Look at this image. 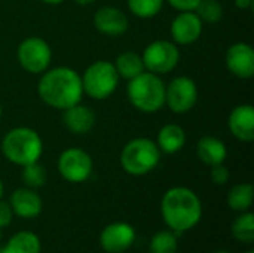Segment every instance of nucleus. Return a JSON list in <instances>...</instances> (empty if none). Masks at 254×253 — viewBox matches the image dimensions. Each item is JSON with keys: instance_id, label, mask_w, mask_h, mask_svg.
<instances>
[{"instance_id": "obj_1", "label": "nucleus", "mask_w": 254, "mask_h": 253, "mask_svg": "<svg viewBox=\"0 0 254 253\" xmlns=\"http://www.w3.org/2000/svg\"><path fill=\"white\" fill-rule=\"evenodd\" d=\"M37 95L46 106L63 112L80 103L85 95L80 75L67 66L49 67L40 75Z\"/></svg>"}, {"instance_id": "obj_2", "label": "nucleus", "mask_w": 254, "mask_h": 253, "mask_svg": "<svg viewBox=\"0 0 254 253\" xmlns=\"http://www.w3.org/2000/svg\"><path fill=\"white\" fill-rule=\"evenodd\" d=\"M161 215L177 236L195 228L202 218V203L195 191L186 186H173L161 200Z\"/></svg>"}, {"instance_id": "obj_3", "label": "nucleus", "mask_w": 254, "mask_h": 253, "mask_svg": "<svg viewBox=\"0 0 254 253\" xmlns=\"http://www.w3.org/2000/svg\"><path fill=\"white\" fill-rule=\"evenodd\" d=\"M0 149L9 163L24 167L40 160L43 140L40 134L30 127H15L3 136Z\"/></svg>"}, {"instance_id": "obj_4", "label": "nucleus", "mask_w": 254, "mask_h": 253, "mask_svg": "<svg viewBox=\"0 0 254 253\" xmlns=\"http://www.w3.org/2000/svg\"><path fill=\"white\" fill-rule=\"evenodd\" d=\"M129 104L141 113H156L165 106V82L159 75L144 70L127 84Z\"/></svg>"}, {"instance_id": "obj_5", "label": "nucleus", "mask_w": 254, "mask_h": 253, "mask_svg": "<svg viewBox=\"0 0 254 253\" xmlns=\"http://www.w3.org/2000/svg\"><path fill=\"white\" fill-rule=\"evenodd\" d=\"M161 151L155 140L135 137L125 143L121 151L119 163L125 173L131 176H144L153 171L161 161Z\"/></svg>"}, {"instance_id": "obj_6", "label": "nucleus", "mask_w": 254, "mask_h": 253, "mask_svg": "<svg viewBox=\"0 0 254 253\" xmlns=\"http://www.w3.org/2000/svg\"><path fill=\"white\" fill-rule=\"evenodd\" d=\"M83 94L92 100H107L112 97L121 82V78L109 60H97L91 63L80 75Z\"/></svg>"}, {"instance_id": "obj_7", "label": "nucleus", "mask_w": 254, "mask_h": 253, "mask_svg": "<svg viewBox=\"0 0 254 253\" xmlns=\"http://www.w3.org/2000/svg\"><path fill=\"white\" fill-rule=\"evenodd\" d=\"M16 60L21 69L27 73L42 75L51 66L52 49L43 37L28 36L19 42L16 48Z\"/></svg>"}, {"instance_id": "obj_8", "label": "nucleus", "mask_w": 254, "mask_h": 253, "mask_svg": "<svg viewBox=\"0 0 254 253\" xmlns=\"http://www.w3.org/2000/svg\"><path fill=\"white\" fill-rule=\"evenodd\" d=\"M180 49L173 40L158 39L150 42L141 54L144 69L155 75L171 73L180 63Z\"/></svg>"}, {"instance_id": "obj_9", "label": "nucleus", "mask_w": 254, "mask_h": 253, "mask_svg": "<svg viewBox=\"0 0 254 253\" xmlns=\"http://www.w3.org/2000/svg\"><path fill=\"white\" fill-rule=\"evenodd\" d=\"M198 97V85L190 76H176L165 84V106L176 115L190 112L196 106Z\"/></svg>"}, {"instance_id": "obj_10", "label": "nucleus", "mask_w": 254, "mask_h": 253, "mask_svg": "<svg viewBox=\"0 0 254 253\" xmlns=\"http://www.w3.org/2000/svg\"><path fill=\"white\" fill-rule=\"evenodd\" d=\"M57 170L64 180L70 183H83L94 171V161L86 151L80 148H67L58 157Z\"/></svg>"}, {"instance_id": "obj_11", "label": "nucleus", "mask_w": 254, "mask_h": 253, "mask_svg": "<svg viewBox=\"0 0 254 253\" xmlns=\"http://www.w3.org/2000/svg\"><path fill=\"white\" fill-rule=\"evenodd\" d=\"M204 30V22L198 16L195 10H183L179 12L170 25L171 40L176 45L188 46L199 40Z\"/></svg>"}, {"instance_id": "obj_12", "label": "nucleus", "mask_w": 254, "mask_h": 253, "mask_svg": "<svg viewBox=\"0 0 254 253\" xmlns=\"http://www.w3.org/2000/svg\"><path fill=\"white\" fill-rule=\"evenodd\" d=\"M135 242V230L128 222H112L100 234V246L107 253L127 252Z\"/></svg>"}, {"instance_id": "obj_13", "label": "nucleus", "mask_w": 254, "mask_h": 253, "mask_svg": "<svg viewBox=\"0 0 254 253\" xmlns=\"http://www.w3.org/2000/svg\"><path fill=\"white\" fill-rule=\"evenodd\" d=\"M225 64L231 75L238 79H252L254 76V49L247 42L232 43L225 54Z\"/></svg>"}, {"instance_id": "obj_14", "label": "nucleus", "mask_w": 254, "mask_h": 253, "mask_svg": "<svg viewBox=\"0 0 254 253\" xmlns=\"http://www.w3.org/2000/svg\"><path fill=\"white\" fill-rule=\"evenodd\" d=\"M92 24L97 31L104 36L118 37L128 31V15L116 6H101L95 10Z\"/></svg>"}, {"instance_id": "obj_15", "label": "nucleus", "mask_w": 254, "mask_h": 253, "mask_svg": "<svg viewBox=\"0 0 254 253\" xmlns=\"http://www.w3.org/2000/svg\"><path fill=\"white\" fill-rule=\"evenodd\" d=\"M228 128L231 134L243 142L250 143L254 140V106L243 103L235 106L228 116Z\"/></svg>"}, {"instance_id": "obj_16", "label": "nucleus", "mask_w": 254, "mask_h": 253, "mask_svg": "<svg viewBox=\"0 0 254 253\" xmlns=\"http://www.w3.org/2000/svg\"><path fill=\"white\" fill-rule=\"evenodd\" d=\"M63 125L65 130L74 136H85L92 131L97 122L95 112L89 107L80 103L64 109L63 110Z\"/></svg>"}, {"instance_id": "obj_17", "label": "nucleus", "mask_w": 254, "mask_h": 253, "mask_svg": "<svg viewBox=\"0 0 254 253\" xmlns=\"http://www.w3.org/2000/svg\"><path fill=\"white\" fill-rule=\"evenodd\" d=\"M10 209L13 215L22 219H34L43 210V201L36 189H30L27 186L18 188L12 192L9 198Z\"/></svg>"}, {"instance_id": "obj_18", "label": "nucleus", "mask_w": 254, "mask_h": 253, "mask_svg": "<svg viewBox=\"0 0 254 253\" xmlns=\"http://www.w3.org/2000/svg\"><path fill=\"white\" fill-rule=\"evenodd\" d=\"M196 155L202 164L213 167L226 161L228 148L225 142L216 136H202L196 143Z\"/></svg>"}, {"instance_id": "obj_19", "label": "nucleus", "mask_w": 254, "mask_h": 253, "mask_svg": "<svg viewBox=\"0 0 254 253\" xmlns=\"http://www.w3.org/2000/svg\"><path fill=\"white\" fill-rule=\"evenodd\" d=\"M161 154L174 155L186 145V131L182 125L170 122L159 128L155 140Z\"/></svg>"}, {"instance_id": "obj_20", "label": "nucleus", "mask_w": 254, "mask_h": 253, "mask_svg": "<svg viewBox=\"0 0 254 253\" xmlns=\"http://www.w3.org/2000/svg\"><path fill=\"white\" fill-rule=\"evenodd\" d=\"M113 66H115L119 78L125 79V81H129V79L138 76L140 73H143L146 70L144 64H143L141 54H137L134 51L121 52L116 57V60L113 61Z\"/></svg>"}, {"instance_id": "obj_21", "label": "nucleus", "mask_w": 254, "mask_h": 253, "mask_svg": "<svg viewBox=\"0 0 254 253\" xmlns=\"http://www.w3.org/2000/svg\"><path fill=\"white\" fill-rule=\"evenodd\" d=\"M3 248V253H40L42 243L33 231H19L13 234Z\"/></svg>"}, {"instance_id": "obj_22", "label": "nucleus", "mask_w": 254, "mask_h": 253, "mask_svg": "<svg viewBox=\"0 0 254 253\" xmlns=\"http://www.w3.org/2000/svg\"><path fill=\"white\" fill-rule=\"evenodd\" d=\"M254 188L252 183H238L228 192V206L238 213L247 212L253 206Z\"/></svg>"}, {"instance_id": "obj_23", "label": "nucleus", "mask_w": 254, "mask_h": 253, "mask_svg": "<svg viewBox=\"0 0 254 253\" xmlns=\"http://www.w3.org/2000/svg\"><path fill=\"white\" fill-rule=\"evenodd\" d=\"M232 236L237 242L244 245L254 243V215L252 212H243L232 224Z\"/></svg>"}, {"instance_id": "obj_24", "label": "nucleus", "mask_w": 254, "mask_h": 253, "mask_svg": "<svg viewBox=\"0 0 254 253\" xmlns=\"http://www.w3.org/2000/svg\"><path fill=\"white\" fill-rule=\"evenodd\" d=\"M179 248V236L171 230H162L153 234L150 240V253H176Z\"/></svg>"}, {"instance_id": "obj_25", "label": "nucleus", "mask_w": 254, "mask_h": 253, "mask_svg": "<svg viewBox=\"0 0 254 253\" xmlns=\"http://www.w3.org/2000/svg\"><path fill=\"white\" fill-rule=\"evenodd\" d=\"M164 3L165 0H127L128 10L140 19L155 18L162 10Z\"/></svg>"}, {"instance_id": "obj_26", "label": "nucleus", "mask_w": 254, "mask_h": 253, "mask_svg": "<svg viewBox=\"0 0 254 253\" xmlns=\"http://www.w3.org/2000/svg\"><path fill=\"white\" fill-rule=\"evenodd\" d=\"M46 180H48L46 169L39 161L27 164V166L22 167V182H24V186H27L30 189H39V188L45 186Z\"/></svg>"}, {"instance_id": "obj_27", "label": "nucleus", "mask_w": 254, "mask_h": 253, "mask_svg": "<svg viewBox=\"0 0 254 253\" xmlns=\"http://www.w3.org/2000/svg\"><path fill=\"white\" fill-rule=\"evenodd\" d=\"M204 24H216L225 15L223 4L219 0H201L195 9Z\"/></svg>"}, {"instance_id": "obj_28", "label": "nucleus", "mask_w": 254, "mask_h": 253, "mask_svg": "<svg viewBox=\"0 0 254 253\" xmlns=\"http://www.w3.org/2000/svg\"><path fill=\"white\" fill-rule=\"evenodd\" d=\"M211 180L216 183V185H226L229 182V177H231V173H229V169L223 164H217V166H213L211 167Z\"/></svg>"}, {"instance_id": "obj_29", "label": "nucleus", "mask_w": 254, "mask_h": 253, "mask_svg": "<svg viewBox=\"0 0 254 253\" xmlns=\"http://www.w3.org/2000/svg\"><path fill=\"white\" fill-rule=\"evenodd\" d=\"M13 219V212L7 201L0 200V230L7 228Z\"/></svg>"}, {"instance_id": "obj_30", "label": "nucleus", "mask_w": 254, "mask_h": 253, "mask_svg": "<svg viewBox=\"0 0 254 253\" xmlns=\"http://www.w3.org/2000/svg\"><path fill=\"white\" fill-rule=\"evenodd\" d=\"M165 1L170 6H173L176 10L183 12V10H195L201 0H165Z\"/></svg>"}, {"instance_id": "obj_31", "label": "nucleus", "mask_w": 254, "mask_h": 253, "mask_svg": "<svg viewBox=\"0 0 254 253\" xmlns=\"http://www.w3.org/2000/svg\"><path fill=\"white\" fill-rule=\"evenodd\" d=\"M235 6L241 10H247L253 6V0H234Z\"/></svg>"}, {"instance_id": "obj_32", "label": "nucleus", "mask_w": 254, "mask_h": 253, "mask_svg": "<svg viewBox=\"0 0 254 253\" xmlns=\"http://www.w3.org/2000/svg\"><path fill=\"white\" fill-rule=\"evenodd\" d=\"M40 1H43L45 4H51V6H58V4L64 3L65 0H40Z\"/></svg>"}, {"instance_id": "obj_33", "label": "nucleus", "mask_w": 254, "mask_h": 253, "mask_svg": "<svg viewBox=\"0 0 254 253\" xmlns=\"http://www.w3.org/2000/svg\"><path fill=\"white\" fill-rule=\"evenodd\" d=\"M73 1L79 6H88V4H92L95 0H73Z\"/></svg>"}, {"instance_id": "obj_34", "label": "nucleus", "mask_w": 254, "mask_h": 253, "mask_svg": "<svg viewBox=\"0 0 254 253\" xmlns=\"http://www.w3.org/2000/svg\"><path fill=\"white\" fill-rule=\"evenodd\" d=\"M3 194H4V185H3V180L0 179V200L3 198Z\"/></svg>"}, {"instance_id": "obj_35", "label": "nucleus", "mask_w": 254, "mask_h": 253, "mask_svg": "<svg viewBox=\"0 0 254 253\" xmlns=\"http://www.w3.org/2000/svg\"><path fill=\"white\" fill-rule=\"evenodd\" d=\"M214 253H231V252H228V251H217V252H214Z\"/></svg>"}, {"instance_id": "obj_36", "label": "nucleus", "mask_w": 254, "mask_h": 253, "mask_svg": "<svg viewBox=\"0 0 254 253\" xmlns=\"http://www.w3.org/2000/svg\"><path fill=\"white\" fill-rule=\"evenodd\" d=\"M1 113H3V109H1V104H0V118H1Z\"/></svg>"}, {"instance_id": "obj_37", "label": "nucleus", "mask_w": 254, "mask_h": 253, "mask_svg": "<svg viewBox=\"0 0 254 253\" xmlns=\"http://www.w3.org/2000/svg\"><path fill=\"white\" fill-rule=\"evenodd\" d=\"M0 253H3V248L1 246H0Z\"/></svg>"}, {"instance_id": "obj_38", "label": "nucleus", "mask_w": 254, "mask_h": 253, "mask_svg": "<svg viewBox=\"0 0 254 253\" xmlns=\"http://www.w3.org/2000/svg\"><path fill=\"white\" fill-rule=\"evenodd\" d=\"M0 242H1V230H0Z\"/></svg>"}, {"instance_id": "obj_39", "label": "nucleus", "mask_w": 254, "mask_h": 253, "mask_svg": "<svg viewBox=\"0 0 254 253\" xmlns=\"http://www.w3.org/2000/svg\"><path fill=\"white\" fill-rule=\"evenodd\" d=\"M246 253H254V252H253V251H247V252H246Z\"/></svg>"}]
</instances>
